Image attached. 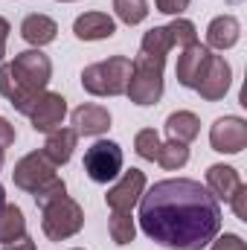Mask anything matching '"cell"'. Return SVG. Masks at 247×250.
I'll return each mask as SVG.
<instances>
[{"label": "cell", "mask_w": 247, "mask_h": 250, "mask_svg": "<svg viewBox=\"0 0 247 250\" xmlns=\"http://www.w3.org/2000/svg\"><path fill=\"white\" fill-rule=\"evenodd\" d=\"M143 233L169 250H204L221 230V207L198 181H160L140 195Z\"/></svg>", "instance_id": "cell-1"}, {"label": "cell", "mask_w": 247, "mask_h": 250, "mask_svg": "<svg viewBox=\"0 0 247 250\" xmlns=\"http://www.w3.org/2000/svg\"><path fill=\"white\" fill-rule=\"evenodd\" d=\"M163 67L166 59L163 56H137L131 62V79L125 87V96L134 105H157L163 96Z\"/></svg>", "instance_id": "cell-2"}, {"label": "cell", "mask_w": 247, "mask_h": 250, "mask_svg": "<svg viewBox=\"0 0 247 250\" xmlns=\"http://www.w3.org/2000/svg\"><path fill=\"white\" fill-rule=\"evenodd\" d=\"M131 79V59L111 56L108 62H96L82 70V87L93 96H123Z\"/></svg>", "instance_id": "cell-3"}, {"label": "cell", "mask_w": 247, "mask_h": 250, "mask_svg": "<svg viewBox=\"0 0 247 250\" xmlns=\"http://www.w3.org/2000/svg\"><path fill=\"white\" fill-rule=\"evenodd\" d=\"M84 227V209L73 198H59L41 209V230L50 242H64Z\"/></svg>", "instance_id": "cell-4"}, {"label": "cell", "mask_w": 247, "mask_h": 250, "mask_svg": "<svg viewBox=\"0 0 247 250\" xmlns=\"http://www.w3.org/2000/svg\"><path fill=\"white\" fill-rule=\"evenodd\" d=\"M84 175L96 184H108L123 172V148L111 140H99L84 151Z\"/></svg>", "instance_id": "cell-5"}, {"label": "cell", "mask_w": 247, "mask_h": 250, "mask_svg": "<svg viewBox=\"0 0 247 250\" xmlns=\"http://www.w3.org/2000/svg\"><path fill=\"white\" fill-rule=\"evenodd\" d=\"M12 64V70H15V76L21 79V84L29 90V93H44L47 90V84H50V79H53V62L41 53V50H26V53H18L15 56V62Z\"/></svg>", "instance_id": "cell-6"}, {"label": "cell", "mask_w": 247, "mask_h": 250, "mask_svg": "<svg viewBox=\"0 0 247 250\" xmlns=\"http://www.w3.org/2000/svg\"><path fill=\"white\" fill-rule=\"evenodd\" d=\"M50 178H56V166L44 157V151H32V154L21 157L15 163V172H12L15 187L23 189V192H35L38 187H44Z\"/></svg>", "instance_id": "cell-7"}, {"label": "cell", "mask_w": 247, "mask_h": 250, "mask_svg": "<svg viewBox=\"0 0 247 250\" xmlns=\"http://www.w3.org/2000/svg\"><path fill=\"white\" fill-rule=\"evenodd\" d=\"M209 146L221 154H239L247 148V123L242 117H221L209 128Z\"/></svg>", "instance_id": "cell-8"}, {"label": "cell", "mask_w": 247, "mask_h": 250, "mask_svg": "<svg viewBox=\"0 0 247 250\" xmlns=\"http://www.w3.org/2000/svg\"><path fill=\"white\" fill-rule=\"evenodd\" d=\"M145 192V172L140 169H128L123 178L108 189L105 201L114 212H131L137 204H140V195Z\"/></svg>", "instance_id": "cell-9"}, {"label": "cell", "mask_w": 247, "mask_h": 250, "mask_svg": "<svg viewBox=\"0 0 247 250\" xmlns=\"http://www.w3.org/2000/svg\"><path fill=\"white\" fill-rule=\"evenodd\" d=\"M64 117H67V99L62 93H53V90H44L38 96V102L32 105V111H29L32 128L41 131V134H50V131L62 128Z\"/></svg>", "instance_id": "cell-10"}, {"label": "cell", "mask_w": 247, "mask_h": 250, "mask_svg": "<svg viewBox=\"0 0 247 250\" xmlns=\"http://www.w3.org/2000/svg\"><path fill=\"white\" fill-rule=\"evenodd\" d=\"M209 59H212V53H209V47L206 44H189L184 47V53L178 56V67H175V73H178V82L184 84V87H198L201 84V79H204V73H206V67H209Z\"/></svg>", "instance_id": "cell-11"}, {"label": "cell", "mask_w": 247, "mask_h": 250, "mask_svg": "<svg viewBox=\"0 0 247 250\" xmlns=\"http://www.w3.org/2000/svg\"><path fill=\"white\" fill-rule=\"evenodd\" d=\"M230 82H233V70H230V64L224 62V56H212V59H209V67H206V73H204V79H201V84H198L195 90L201 93V99H206V102H218V99L227 96Z\"/></svg>", "instance_id": "cell-12"}, {"label": "cell", "mask_w": 247, "mask_h": 250, "mask_svg": "<svg viewBox=\"0 0 247 250\" xmlns=\"http://www.w3.org/2000/svg\"><path fill=\"white\" fill-rule=\"evenodd\" d=\"M114 32H117V23L105 12H84L73 23V35L79 41H102V38H111Z\"/></svg>", "instance_id": "cell-13"}, {"label": "cell", "mask_w": 247, "mask_h": 250, "mask_svg": "<svg viewBox=\"0 0 247 250\" xmlns=\"http://www.w3.org/2000/svg\"><path fill=\"white\" fill-rule=\"evenodd\" d=\"M239 38H242V23L233 15H218L206 26V47L212 50H230L239 44Z\"/></svg>", "instance_id": "cell-14"}, {"label": "cell", "mask_w": 247, "mask_h": 250, "mask_svg": "<svg viewBox=\"0 0 247 250\" xmlns=\"http://www.w3.org/2000/svg\"><path fill=\"white\" fill-rule=\"evenodd\" d=\"M73 131L84 134V137H99L111 128V114L102 105H79L73 111Z\"/></svg>", "instance_id": "cell-15"}, {"label": "cell", "mask_w": 247, "mask_h": 250, "mask_svg": "<svg viewBox=\"0 0 247 250\" xmlns=\"http://www.w3.org/2000/svg\"><path fill=\"white\" fill-rule=\"evenodd\" d=\"M79 143V134L73 128H56L47 134V143H44V157L53 163V166H64L70 157H73V148Z\"/></svg>", "instance_id": "cell-16"}, {"label": "cell", "mask_w": 247, "mask_h": 250, "mask_svg": "<svg viewBox=\"0 0 247 250\" xmlns=\"http://www.w3.org/2000/svg\"><path fill=\"white\" fill-rule=\"evenodd\" d=\"M242 187V178L233 166H224V163H215L206 169V189L215 201H230V195Z\"/></svg>", "instance_id": "cell-17"}, {"label": "cell", "mask_w": 247, "mask_h": 250, "mask_svg": "<svg viewBox=\"0 0 247 250\" xmlns=\"http://www.w3.org/2000/svg\"><path fill=\"white\" fill-rule=\"evenodd\" d=\"M21 35H23L26 44H32V47H44V44L56 41V35H59V23H56L53 18L35 12V15H26V18H23V23H21Z\"/></svg>", "instance_id": "cell-18"}, {"label": "cell", "mask_w": 247, "mask_h": 250, "mask_svg": "<svg viewBox=\"0 0 247 250\" xmlns=\"http://www.w3.org/2000/svg\"><path fill=\"white\" fill-rule=\"evenodd\" d=\"M23 236H26L23 209L15 207V204H3V209H0V242L3 245H12V242H18Z\"/></svg>", "instance_id": "cell-19"}, {"label": "cell", "mask_w": 247, "mask_h": 250, "mask_svg": "<svg viewBox=\"0 0 247 250\" xmlns=\"http://www.w3.org/2000/svg\"><path fill=\"white\" fill-rule=\"evenodd\" d=\"M201 131V120L192 114V111H178V114H169L166 120V134L178 143H192Z\"/></svg>", "instance_id": "cell-20"}, {"label": "cell", "mask_w": 247, "mask_h": 250, "mask_svg": "<svg viewBox=\"0 0 247 250\" xmlns=\"http://www.w3.org/2000/svg\"><path fill=\"white\" fill-rule=\"evenodd\" d=\"M157 163L166 169V172H175V169H184L189 163V146L178 143V140H169L160 146V154H157Z\"/></svg>", "instance_id": "cell-21"}, {"label": "cell", "mask_w": 247, "mask_h": 250, "mask_svg": "<svg viewBox=\"0 0 247 250\" xmlns=\"http://www.w3.org/2000/svg\"><path fill=\"white\" fill-rule=\"evenodd\" d=\"M140 47H143L145 56H163V59H166V53L175 47L169 26H154V29H148V32L143 35V44H140Z\"/></svg>", "instance_id": "cell-22"}, {"label": "cell", "mask_w": 247, "mask_h": 250, "mask_svg": "<svg viewBox=\"0 0 247 250\" xmlns=\"http://www.w3.org/2000/svg\"><path fill=\"white\" fill-rule=\"evenodd\" d=\"M108 230H111V239H114V245H131L134 242V236H137V224H134V218H131V212H111V224H108Z\"/></svg>", "instance_id": "cell-23"}, {"label": "cell", "mask_w": 247, "mask_h": 250, "mask_svg": "<svg viewBox=\"0 0 247 250\" xmlns=\"http://www.w3.org/2000/svg\"><path fill=\"white\" fill-rule=\"evenodd\" d=\"M114 12H117V18H120L123 23L134 26V23H143V21H145L148 3H145V0H114Z\"/></svg>", "instance_id": "cell-24"}, {"label": "cell", "mask_w": 247, "mask_h": 250, "mask_svg": "<svg viewBox=\"0 0 247 250\" xmlns=\"http://www.w3.org/2000/svg\"><path fill=\"white\" fill-rule=\"evenodd\" d=\"M160 137H157V131L154 128H143V131H137V137H134V148H137V154L143 157V160H157V154H160Z\"/></svg>", "instance_id": "cell-25"}, {"label": "cell", "mask_w": 247, "mask_h": 250, "mask_svg": "<svg viewBox=\"0 0 247 250\" xmlns=\"http://www.w3.org/2000/svg\"><path fill=\"white\" fill-rule=\"evenodd\" d=\"M67 195V184H64L62 178L56 175V178H50L44 187H38L35 192H32V198H35V204L44 209L47 204H53V201H59V198H64Z\"/></svg>", "instance_id": "cell-26"}, {"label": "cell", "mask_w": 247, "mask_h": 250, "mask_svg": "<svg viewBox=\"0 0 247 250\" xmlns=\"http://www.w3.org/2000/svg\"><path fill=\"white\" fill-rule=\"evenodd\" d=\"M169 32H172V44H175V47H189V44L198 41V29H195V23L186 21V18H175V21L169 23Z\"/></svg>", "instance_id": "cell-27"}, {"label": "cell", "mask_w": 247, "mask_h": 250, "mask_svg": "<svg viewBox=\"0 0 247 250\" xmlns=\"http://www.w3.org/2000/svg\"><path fill=\"white\" fill-rule=\"evenodd\" d=\"M209 250H247V245L242 242V236H236V233H224V236L212 239V248Z\"/></svg>", "instance_id": "cell-28"}, {"label": "cell", "mask_w": 247, "mask_h": 250, "mask_svg": "<svg viewBox=\"0 0 247 250\" xmlns=\"http://www.w3.org/2000/svg\"><path fill=\"white\" fill-rule=\"evenodd\" d=\"M230 204H233V212H236V218L247 221V187H245V184H242V187L230 195Z\"/></svg>", "instance_id": "cell-29"}, {"label": "cell", "mask_w": 247, "mask_h": 250, "mask_svg": "<svg viewBox=\"0 0 247 250\" xmlns=\"http://www.w3.org/2000/svg\"><path fill=\"white\" fill-rule=\"evenodd\" d=\"M157 3V12H163V15H181L189 9V0H154Z\"/></svg>", "instance_id": "cell-30"}, {"label": "cell", "mask_w": 247, "mask_h": 250, "mask_svg": "<svg viewBox=\"0 0 247 250\" xmlns=\"http://www.w3.org/2000/svg\"><path fill=\"white\" fill-rule=\"evenodd\" d=\"M12 143H15V125L9 123L6 117H0V148L6 151Z\"/></svg>", "instance_id": "cell-31"}, {"label": "cell", "mask_w": 247, "mask_h": 250, "mask_svg": "<svg viewBox=\"0 0 247 250\" xmlns=\"http://www.w3.org/2000/svg\"><path fill=\"white\" fill-rule=\"evenodd\" d=\"M9 32H12L9 21H6V18H0V64H3V56H6V41H9Z\"/></svg>", "instance_id": "cell-32"}, {"label": "cell", "mask_w": 247, "mask_h": 250, "mask_svg": "<svg viewBox=\"0 0 247 250\" xmlns=\"http://www.w3.org/2000/svg\"><path fill=\"white\" fill-rule=\"evenodd\" d=\"M6 250H35V242H32L29 236H23V239H18V242L6 245Z\"/></svg>", "instance_id": "cell-33"}, {"label": "cell", "mask_w": 247, "mask_h": 250, "mask_svg": "<svg viewBox=\"0 0 247 250\" xmlns=\"http://www.w3.org/2000/svg\"><path fill=\"white\" fill-rule=\"evenodd\" d=\"M3 204H6V189L0 187V209H3Z\"/></svg>", "instance_id": "cell-34"}, {"label": "cell", "mask_w": 247, "mask_h": 250, "mask_svg": "<svg viewBox=\"0 0 247 250\" xmlns=\"http://www.w3.org/2000/svg\"><path fill=\"white\" fill-rule=\"evenodd\" d=\"M0 169H3V148H0Z\"/></svg>", "instance_id": "cell-35"}, {"label": "cell", "mask_w": 247, "mask_h": 250, "mask_svg": "<svg viewBox=\"0 0 247 250\" xmlns=\"http://www.w3.org/2000/svg\"><path fill=\"white\" fill-rule=\"evenodd\" d=\"M62 3H70V0H62Z\"/></svg>", "instance_id": "cell-36"}, {"label": "cell", "mask_w": 247, "mask_h": 250, "mask_svg": "<svg viewBox=\"0 0 247 250\" xmlns=\"http://www.w3.org/2000/svg\"><path fill=\"white\" fill-rule=\"evenodd\" d=\"M76 250H82V248H76Z\"/></svg>", "instance_id": "cell-37"}]
</instances>
